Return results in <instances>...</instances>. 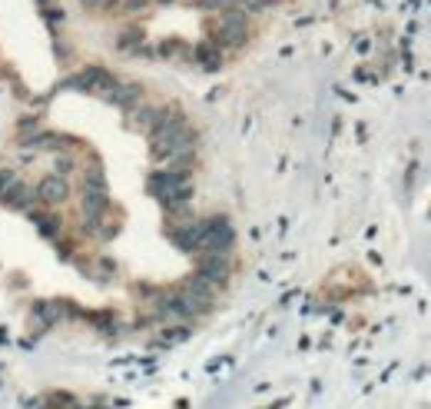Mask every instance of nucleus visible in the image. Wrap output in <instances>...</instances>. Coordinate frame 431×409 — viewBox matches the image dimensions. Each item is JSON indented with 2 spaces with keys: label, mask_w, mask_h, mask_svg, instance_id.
<instances>
[{
  "label": "nucleus",
  "mask_w": 431,
  "mask_h": 409,
  "mask_svg": "<svg viewBox=\"0 0 431 409\" xmlns=\"http://www.w3.org/2000/svg\"><path fill=\"white\" fill-rule=\"evenodd\" d=\"M153 140V156L156 160H172L182 153H196V133L189 130L182 113H163V120L156 123L150 133Z\"/></svg>",
  "instance_id": "nucleus-1"
},
{
  "label": "nucleus",
  "mask_w": 431,
  "mask_h": 409,
  "mask_svg": "<svg viewBox=\"0 0 431 409\" xmlns=\"http://www.w3.org/2000/svg\"><path fill=\"white\" fill-rule=\"evenodd\" d=\"M209 30H212V44H216V47H239L242 40L249 37V20H246V10H242V7L219 10L216 20L209 24Z\"/></svg>",
  "instance_id": "nucleus-2"
},
{
  "label": "nucleus",
  "mask_w": 431,
  "mask_h": 409,
  "mask_svg": "<svg viewBox=\"0 0 431 409\" xmlns=\"http://www.w3.org/2000/svg\"><path fill=\"white\" fill-rule=\"evenodd\" d=\"M232 240H236V233H232V223H229V220H222V216H216V220H202V243H199V253L229 256Z\"/></svg>",
  "instance_id": "nucleus-3"
},
{
  "label": "nucleus",
  "mask_w": 431,
  "mask_h": 409,
  "mask_svg": "<svg viewBox=\"0 0 431 409\" xmlns=\"http://www.w3.org/2000/svg\"><path fill=\"white\" fill-rule=\"evenodd\" d=\"M113 84H116V80L110 77L103 67H83L80 74H73V77H70L63 87L77 90V94H100V97H106Z\"/></svg>",
  "instance_id": "nucleus-4"
},
{
  "label": "nucleus",
  "mask_w": 431,
  "mask_h": 409,
  "mask_svg": "<svg viewBox=\"0 0 431 409\" xmlns=\"http://www.w3.org/2000/svg\"><path fill=\"white\" fill-rule=\"evenodd\" d=\"M33 190H37L40 206H60L70 200V180L67 176H57V173L40 176V183Z\"/></svg>",
  "instance_id": "nucleus-5"
},
{
  "label": "nucleus",
  "mask_w": 431,
  "mask_h": 409,
  "mask_svg": "<svg viewBox=\"0 0 431 409\" xmlns=\"http://www.w3.org/2000/svg\"><path fill=\"white\" fill-rule=\"evenodd\" d=\"M196 276H202V280L212 283V286L226 283V280H229V256L199 253V260H196Z\"/></svg>",
  "instance_id": "nucleus-6"
},
{
  "label": "nucleus",
  "mask_w": 431,
  "mask_h": 409,
  "mask_svg": "<svg viewBox=\"0 0 431 409\" xmlns=\"http://www.w3.org/2000/svg\"><path fill=\"white\" fill-rule=\"evenodd\" d=\"M170 240L180 246L182 253H199L202 243V220H186V223H176L170 230Z\"/></svg>",
  "instance_id": "nucleus-7"
},
{
  "label": "nucleus",
  "mask_w": 431,
  "mask_h": 409,
  "mask_svg": "<svg viewBox=\"0 0 431 409\" xmlns=\"http://www.w3.org/2000/svg\"><path fill=\"white\" fill-rule=\"evenodd\" d=\"M4 203L10 206V210H17V213H33V210H37V190H33V186H27V183H14L10 186V193L4 196Z\"/></svg>",
  "instance_id": "nucleus-8"
},
{
  "label": "nucleus",
  "mask_w": 431,
  "mask_h": 409,
  "mask_svg": "<svg viewBox=\"0 0 431 409\" xmlns=\"http://www.w3.org/2000/svg\"><path fill=\"white\" fill-rule=\"evenodd\" d=\"M140 97H143V90L136 87V84H113L110 94H106V100L116 103L120 110H136L140 107Z\"/></svg>",
  "instance_id": "nucleus-9"
},
{
  "label": "nucleus",
  "mask_w": 431,
  "mask_h": 409,
  "mask_svg": "<svg viewBox=\"0 0 431 409\" xmlns=\"http://www.w3.org/2000/svg\"><path fill=\"white\" fill-rule=\"evenodd\" d=\"M33 226H37V233L43 236V240H57L60 233H63V220H60L57 213H47V210H33Z\"/></svg>",
  "instance_id": "nucleus-10"
},
{
  "label": "nucleus",
  "mask_w": 431,
  "mask_h": 409,
  "mask_svg": "<svg viewBox=\"0 0 431 409\" xmlns=\"http://www.w3.org/2000/svg\"><path fill=\"white\" fill-rule=\"evenodd\" d=\"M130 113H133V127L146 130V133H153L156 123L163 120V110H156V107H136V110H130Z\"/></svg>",
  "instance_id": "nucleus-11"
},
{
  "label": "nucleus",
  "mask_w": 431,
  "mask_h": 409,
  "mask_svg": "<svg viewBox=\"0 0 431 409\" xmlns=\"http://www.w3.org/2000/svg\"><path fill=\"white\" fill-rule=\"evenodd\" d=\"M196 60H199L206 70H216L222 64V47H216L212 40H206V44H199V47H196Z\"/></svg>",
  "instance_id": "nucleus-12"
},
{
  "label": "nucleus",
  "mask_w": 431,
  "mask_h": 409,
  "mask_svg": "<svg viewBox=\"0 0 431 409\" xmlns=\"http://www.w3.org/2000/svg\"><path fill=\"white\" fill-rule=\"evenodd\" d=\"M17 183V173L7 170V166H0V203H4V196L10 193V186Z\"/></svg>",
  "instance_id": "nucleus-13"
},
{
  "label": "nucleus",
  "mask_w": 431,
  "mask_h": 409,
  "mask_svg": "<svg viewBox=\"0 0 431 409\" xmlns=\"http://www.w3.org/2000/svg\"><path fill=\"white\" fill-rule=\"evenodd\" d=\"M73 170H77V160H73V156H63V153H60V156H57V170H53V173H57V176H70Z\"/></svg>",
  "instance_id": "nucleus-14"
},
{
  "label": "nucleus",
  "mask_w": 431,
  "mask_h": 409,
  "mask_svg": "<svg viewBox=\"0 0 431 409\" xmlns=\"http://www.w3.org/2000/svg\"><path fill=\"white\" fill-rule=\"evenodd\" d=\"M80 4H83V7H103L106 0H80Z\"/></svg>",
  "instance_id": "nucleus-15"
},
{
  "label": "nucleus",
  "mask_w": 431,
  "mask_h": 409,
  "mask_svg": "<svg viewBox=\"0 0 431 409\" xmlns=\"http://www.w3.org/2000/svg\"><path fill=\"white\" fill-rule=\"evenodd\" d=\"M43 7H50V0H43Z\"/></svg>",
  "instance_id": "nucleus-16"
}]
</instances>
